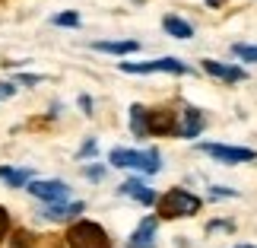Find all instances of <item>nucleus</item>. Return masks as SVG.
Returning a JSON list of instances; mask_svg holds the SVG:
<instances>
[{
	"instance_id": "f257e3e1",
	"label": "nucleus",
	"mask_w": 257,
	"mask_h": 248,
	"mask_svg": "<svg viewBox=\"0 0 257 248\" xmlns=\"http://www.w3.org/2000/svg\"><path fill=\"white\" fill-rule=\"evenodd\" d=\"M200 210V197L184 191V188H172L169 194L159 197V216L162 220H181V216H194Z\"/></svg>"
},
{
	"instance_id": "f03ea898",
	"label": "nucleus",
	"mask_w": 257,
	"mask_h": 248,
	"mask_svg": "<svg viewBox=\"0 0 257 248\" xmlns=\"http://www.w3.org/2000/svg\"><path fill=\"white\" fill-rule=\"evenodd\" d=\"M108 162H111L114 169H137V172H159L162 169V156H159V150H146V153H140V150H111L108 153Z\"/></svg>"
},
{
	"instance_id": "7ed1b4c3",
	"label": "nucleus",
	"mask_w": 257,
	"mask_h": 248,
	"mask_svg": "<svg viewBox=\"0 0 257 248\" xmlns=\"http://www.w3.org/2000/svg\"><path fill=\"white\" fill-rule=\"evenodd\" d=\"M67 248H111V239L98 223L80 220L67 229Z\"/></svg>"
},
{
	"instance_id": "20e7f679",
	"label": "nucleus",
	"mask_w": 257,
	"mask_h": 248,
	"mask_svg": "<svg viewBox=\"0 0 257 248\" xmlns=\"http://www.w3.org/2000/svg\"><path fill=\"white\" fill-rule=\"evenodd\" d=\"M124 73H187L191 67L178 57H159V61H143V64H134V61H124L121 64Z\"/></svg>"
},
{
	"instance_id": "39448f33",
	"label": "nucleus",
	"mask_w": 257,
	"mask_h": 248,
	"mask_svg": "<svg viewBox=\"0 0 257 248\" xmlns=\"http://www.w3.org/2000/svg\"><path fill=\"white\" fill-rule=\"evenodd\" d=\"M200 150H203L206 156H213V159H219V162H229V166H235V162H251V159H257V153H254V150H248V146H225V143H203Z\"/></svg>"
},
{
	"instance_id": "423d86ee",
	"label": "nucleus",
	"mask_w": 257,
	"mask_h": 248,
	"mask_svg": "<svg viewBox=\"0 0 257 248\" xmlns=\"http://www.w3.org/2000/svg\"><path fill=\"white\" fill-rule=\"evenodd\" d=\"M178 115V121H175V137H184V140H191V137H197L203 131V118L200 112H197L194 105H181V112H175Z\"/></svg>"
},
{
	"instance_id": "0eeeda50",
	"label": "nucleus",
	"mask_w": 257,
	"mask_h": 248,
	"mask_svg": "<svg viewBox=\"0 0 257 248\" xmlns=\"http://www.w3.org/2000/svg\"><path fill=\"white\" fill-rule=\"evenodd\" d=\"M29 194L38 197V201H48V204H57V201H67V194H70V188L64 182H32L29 185Z\"/></svg>"
},
{
	"instance_id": "6e6552de",
	"label": "nucleus",
	"mask_w": 257,
	"mask_h": 248,
	"mask_svg": "<svg viewBox=\"0 0 257 248\" xmlns=\"http://www.w3.org/2000/svg\"><path fill=\"white\" fill-rule=\"evenodd\" d=\"M156 226H159V220H156V216H146L134 229V235L127 239V248H156Z\"/></svg>"
},
{
	"instance_id": "1a4fd4ad",
	"label": "nucleus",
	"mask_w": 257,
	"mask_h": 248,
	"mask_svg": "<svg viewBox=\"0 0 257 248\" xmlns=\"http://www.w3.org/2000/svg\"><path fill=\"white\" fill-rule=\"evenodd\" d=\"M150 118V137H169L175 131V115L169 108H156V112H146Z\"/></svg>"
},
{
	"instance_id": "9d476101",
	"label": "nucleus",
	"mask_w": 257,
	"mask_h": 248,
	"mask_svg": "<svg viewBox=\"0 0 257 248\" xmlns=\"http://www.w3.org/2000/svg\"><path fill=\"white\" fill-rule=\"evenodd\" d=\"M203 70L210 73V76H216V80H222V83H241L244 80V70H241V67L219 64V61H210V57L203 61Z\"/></svg>"
},
{
	"instance_id": "9b49d317",
	"label": "nucleus",
	"mask_w": 257,
	"mask_h": 248,
	"mask_svg": "<svg viewBox=\"0 0 257 248\" xmlns=\"http://www.w3.org/2000/svg\"><path fill=\"white\" fill-rule=\"evenodd\" d=\"M86 210V207L76 201V204H64V201H57L51 207H45L42 210V220H51V223H64V220H73V216H80Z\"/></svg>"
},
{
	"instance_id": "f8f14e48",
	"label": "nucleus",
	"mask_w": 257,
	"mask_h": 248,
	"mask_svg": "<svg viewBox=\"0 0 257 248\" xmlns=\"http://www.w3.org/2000/svg\"><path fill=\"white\" fill-rule=\"evenodd\" d=\"M121 194L131 197V201H137V204H156V201H159V197H156V191H153V188H146L140 178L124 182V185H121Z\"/></svg>"
},
{
	"instance_id": "ddd939ff",
	"label": "nucleus",
	"mask_w": 257,
	"mask_h": 248,
	"mask_svg": "<svg viewBox=\"0 0 257 248\" xmlns=\"http://www.w3.org/2000/svg\"><path fill=\"white\" fill-rule=\"evenodd\" d=\"M131 131L134 137H150V118L143 105H131Z\"/></svg>"
},
{
	"instance_id": "4468645a",
	"label": "nucleus",
	"mask_w": 257,
	"mask_h": 248,
	"mask_svg": "<svg viewBox=\"0 0 257 248\" xmlns=\"http://www.w3.org/2000/svg\"><path fill=\"white\" fill-rule=\"evenodd\" d=\"M92 48L105 54H134V51H140V42H95Z\"/></svg>"
},
{
	"instance_id": "2eb2a0df",
	"label": "nucleus",
	"mask_w": 257,
	"mask_h": 248,
	"mask_svg": "<svg viewBox=\"0 0 257 248\" xmlns=\"http://www.w3.org/2000/svg\"><path fill=\"white\" fill-rule=\"evenodd\" d=\"M0 178H4L10 188H23V185H29L32 172H29V169H10V166H0Z\"/></svg>"
},
{
	"instance_id": "dca6fc26",
	"label": "nucleus",
	"mask_w": 257,
	"mask_h": 248,
	"mask_svg": "<svg viewBox=\"0 0 257 248\" xmlns=\"http://www.w3.org/2000/svg\"><path fill=\"white\" fill-rule=\"evenodd\" d=\"M162 29H165L169 35H175V38H191V35H194V29L187 26L184 19H178V16H165V19H162Z\"/></svg>"
},
{
	"instance_id": "f3484780",
	"label": "nucleus",
	"mask_w": 257,
	"mask_h": 248,
	"mask_svg": "<svg viewBox=\"0 0 257 248\" xmlns=\"http://www.w3.org/2000/svg\"><path fill=\"white\" fill-rule=\"evenodd\" d=\"M232 54L241 57V61H248V64H257V45H244V42H238V45H232Z\"/></svg>"
},
{
	"instance_id": "a211bd4d",
	"label": "nucleus",
	"mask_w": 257,
	"mask_h": 248,
	"mask_svg": "<svg viewBox=\"0 0 257 248\" xmlns=\"http://www.w3.org/2000/svg\"><path fill=\"white\" fill-rule=\"evenodd\" d=\"M32 235H29L26 229H16V235H13V242H10V248H32Z\"/></svg>"
},
{
	"instance_id": "6ab92c4d",
	"label": "nucleus",
	"mask_w": 257,
	"mask_h": 248,
	"mask_svg": "<svg viewBox=\"0 0 257 248\" xmlns=\"http://www.w3.org/2000/svg\"><path fill=\"white\" fill-rule=\"evenodd\" d=\"M54 26H80V16H76V13H57Z\"/></svg>"
},
{
	"instance_id": "aec40b11",
	"label": "nucleus",
	"mask_w": 257,
	"mask_h": 248,
	"mask_svg": "<svg viewBox=\"0 0 257 248\" xmlns=\"http://www.w3.org/2000/svg\"><path fill=\"white\" fill-rule=\"evenodd\" d=\"M7 232H10V213L4 210V207H0V242L7 239Z\"/></svg>"
},
{
	"instance_id": "412c9836",
	"label": "nucleus",
	"mask_w": 257,
	"mask_h": 248,
	"mask_svg": "<svg viewBox=\"0 0 257 248\" xmlns=\"http://www.w3.org/2000/svg\"><path fill=\"white\" fill-rule=\"evenodd\" d=\"M95 150H98V143H95V140H86V143L80 146V159H86V156H95Z\"/></svg>"
},
{
	"instance_id": "4be33fe9",
	"label": "nucleus",
	"mask_w": 257,
	"mask_h": 248,
	"mask_svg": "<svg viewBox=\"0 0 257 248\" xmlns=\"http://www.w3.org/2000/svg\"><path fill=\"white\" fill-rule=\"evenodd\" d=\"M102 175H105V169H102V166H86V178H92V182H98Z\"/></svg>"
},
{
	"instance_id": "5701e85b",
	"label": "nucleus",
	"mask_w": 257,
	"mask_h": 248,
	"mask_svg": "<svg viewBox=\"0 0 257 248\" xmlns=\"http://www.w3.org/2000/svg\"><path fill=\"white\" fill-rule=\"evenodd\" d=\"M13 93H16V86H13V83H0V99H10Z\"/></svg>"
},
{
	"instance_id": "b1692460",
	"label": "nucleus",
	"mask_w": 257,
	"mask_h": 248,
	"mask_svg": "<svg viewBox=\"0 0 257 248\" xmlns=\"http://www.w3.org/2000/svg\"><path fill=\"white\" fill-rule=\"evenodd\" d=\"M206 229H210V232H216V229L229 232V229H232V223H225V220H222V223H210V226H206Z\"/></svg>"
},
{
	"instance_id": "393cba45",
	"label": "nucleus",
	"mask_w": 257,
	"mask_h": 248,
	"mask_svg": "<svg viewBox=\"0 0 257 248\" xmlns=\"http://www.w3.org/2000/svg\"><path fill=\"white\" fill-rule=\"evenodd\" d=\"M210 194H213V197H235V191H225V188H213Z\"/></svg>"
},
{
	"instance_id": "a878e982",
	"label": "nucleus",
	"mask_w": 257,
	"mask_h": 248,
	"mask_svg": "<svg viewBox=\"0 0 257 248\" xmlns=\"http://www.w3.org/2000/svg\"><path fill=\"white\" fill-rule=\"evenodd\" d=\"M42 248H64L57 239H42Z\"/></svg>"
},
{
	"instance_id": "bb28decb",
	"label": "nucleus",
	"mask_w": 257,
	"mask_h": 248,
	"mask_svg": "<svg viewBox=\"0 0 257 248\" xmlns=\"http://www.w3.org/2000/svg\"><path fill=\"white\" fill-rule=\"evenodd\" d=\"M225 0H206V7H222Z\"/></svg>"
},
{
	"instance_id": "cd10ccee",
	"label": "nucleus",
	"mask_w": 257,
	"mask_h": 248,
	"mask_svg": "<svg viewBox=\"0 0 257 248\" xmlns=\"http://www.w3.org/2000/svg\"><path fill=\"white\" fill-rule=\"evenodd\" d=\"M238 248H254V245H238Z\"/></svg>"
}]
</instances>
